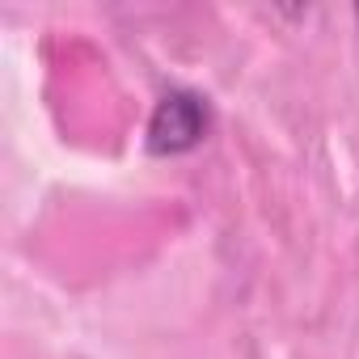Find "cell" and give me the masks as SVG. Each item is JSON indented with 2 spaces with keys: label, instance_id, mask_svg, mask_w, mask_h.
<instances>
[{
  "label": "cell",
  "instance_id": "7a4b0ae2",
  "mask_svg": "<svg viewBox=\"0 0 359 359\" xmlns=\"http://www.w3.org/2000/svg\"><path fill=\"white\" fill-rule=\"evenodd\" d=\"M355 26H359V5H355Z\"/></svg>",
  "mask_w": 359,
  "mask_h": 359
},
{
  "label": "cell",
  "instance_id": "6da1fadb",
  "mask_svg": "<svg viewBox=\"0 0 359 359\" xmlns=\"http://www.w3.org/2000/svg\"><path fill=\"white\" fill-rule=\"evenodd\" d=\"M212 135V102L195 89H169L152 102L144 123V148L156 161H173L195 152Z\"/></svg>",
  "mask_w": 359,
  "mask_h": 359
}]
</instances>
